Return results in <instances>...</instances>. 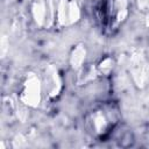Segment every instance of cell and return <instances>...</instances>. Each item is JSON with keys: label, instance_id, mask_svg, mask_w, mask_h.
I'll use <instances>...</instances> for the list:
<instances>
[{"label": "cell", "instance_id": "2", "mask_svg": "<svg viewBox=\"0 0 149 149\" xmlns=\"http://www.w3.org/2000/svg\"><path fill=\"white\" fill-rule=\"evenodd\" d=\"M56 13V19L62 26L72 24L79 19V7L76 0H61L58 2Z\"/></svg>", "mask_w": 149, "mask_h": 149}, {"label": "cell", "instance_id": "3", "mask_svg": "<svg viewBox=\"0 0 149 149\" xmlns=\"http://www.w3.org/2000/svg\"><path fill=\"white\" fill-rule=\"evenodd\" d=\"M41 99V84L38 78L35 76L28 77L27 81L24 83L22 93H21V100L30 106L38 105Z\"/></svg>", "mask_w": 149, "mask_h": 149}, {"label": "cell", "instance_id": "1", "mask_svg": "<svg viewBox=\"0 0 149 149\" xmlns=\"http://www.w3.org/2000/svg\"><path fill=\"white\" fill-rule=\"evenodd\" d=\"M128 15L127 0H105L101 6L102 23L109 28H114L122 23Z\"/></svg>", "mask_w": 149, "mask_h": 149}, {"label": "cell", "instance_id": "4", "mask_svg": "<svg viewBox=\"0 0 149 149\" xmlns=\"http://www.w3.org/2000/svg\"><path fill=\"white\" fill-rule=\"evenodd\" d=\"M88 123L91 126V129H93V132L99 135H104L105 133H107L109 127L112 126L109 118L104 109L94 111L88 119Z\"/></svg>", "mask_w": 149, "mask_h": 149}, {"label": "cell", "instance_id": "5", "mask_svg": "<svg viewBox=\"0 0 149 149\" xmlns=\"http://www.w3.org/2000/svg\"><path fill=\"white\" fill-rule=\"evenodd\" d=\"M47 8H48V6L44 2V0H37V1H35L34 6H33V13H34L35 20L40 24H42L45 21V15L48 13Z\"/></svg>", "mask_w": 149, "mask_h": 149}, {"label": "cell", "instance_id": "6", "mask_svg": "<svg viewBox=\"0 0 149 149\" xmlns=\"http://www.w3.org/2000/svg\"><path fill=\"white\" fill-rule=\"evenodd\" d=\"M71 59H72L73 66L76 65V68H80L81 66V63L85 59V49H83V48H76L73 55L71 56Z\"/></svg>", "mask_w": 149, "mask_h": 149}]
</instances>
